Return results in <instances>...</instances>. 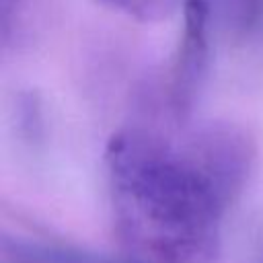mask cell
Instances as JSON below:
<instances>
[{
  "instance_id": "obj_4",
  "label": "cell",
  "mask_w": 263,
  "mask_h": 263,
  "mask_svg": "<svg viewBox=\"0 0 263 263\" xmlns=\"http://www.w3.org/2000/svg\"><path fill=\"white\" fill-rule=\"evenodd\" d=\"M27 0H0V23H2V39L4 43L8 41L10 31L18 23L23 10H25Z\"/></svg>"
},
{
  "instance_id": "obj_3",
  "label": "cell",
  "mask_w": 263,
  "mask_h": 263,
  "mask_svg": "<svg viewBox=\"0 0 263 263\" xmlns=\"http://www.w3.org/2000/svg\"><path fill=\"white\" fill-rule=\"evenodd\" d=\"M103 2L144 23L164 21L183 4V0H103Z\"/></svg>"
},
{
  "instance_id": "obj_2",
  "label": "cell",
  "mask_w": 263,
  "mask_h": 263,
  "mask_svg": "<svg viewBox=\"0 0 263 263\" xmlns=\"http://www.w3.org/2000/svg\"><path fill=\"white\" fill-rule=\"evenodd\" d=\"M183 37L173 72L171 99L179 113H187L205 76L210 49L218 31L242 39L263 21V0H183Z\"/></svg>"
},
{
  "instance_id": "obj_1",
  "label": "cell",
  "mask_w": 263,
  "mask_h": 263,
  "mask_svg": "<svg viewBox=\"0 0 263 263\" xmlns=\"http://www.w3.org/2000/svg\"><path fill=\"white\" fill-rule=\"evenodd\" d=\"M109 205L129 263H214L253 162L234 125L189 132L127 125L105 148Z\"/></svg>"
}]
</instances>
